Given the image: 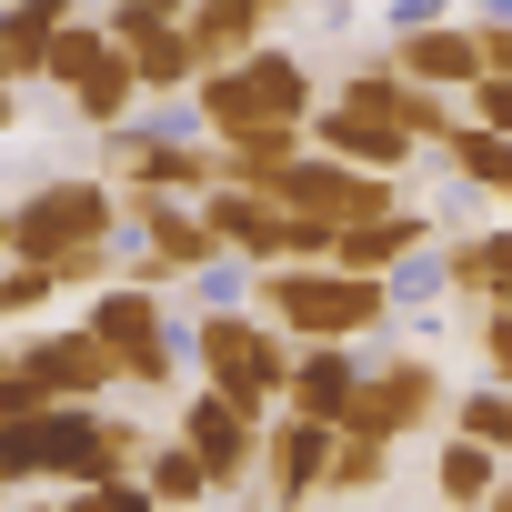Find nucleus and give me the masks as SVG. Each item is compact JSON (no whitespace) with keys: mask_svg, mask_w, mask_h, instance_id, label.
I'll return each mask as SVG.
<instances>
[{"mask_svg":"<svg viewBox=\"0 0 512 512\" xmlns=\"http://www.w3.org/2000/svg\"><path fill=\"white\" fill-rule=\"evenodd\" d=\"M302 111H312V81H302V61H282V51H251L241 71H211V81H201V121L221 131V151L272 141V131H302Z\"/></svg>","mask_w":512,"mask_h":512,"instance_id":"nucleus-1","label":"nucleus"},{"mask_svg":"<svg viewBox=\"0 0 512 512\" xmlns=\"http://www.w3.org/2000/svg\"><path fill=\"white\" fill-rule=\"evenodd\" d=\"M262 302H272V322L302 332L312 352H342L352 332L382 322V282H352V272H272Z\"/></svg>","mask_w":512,"mask_h":512,"instance_id":"nucleus-2","label":"nucleus"},{"mask_svg":"<svg viewBox=\"0 0 512 512\" xmlns=\"http://www.w3.org/2000/svg\"><path fill=\"white\" fill-rule=\"evenodd\" d=\"M11 251L31 272H61L71 251H111V191L101 181H51L11 211Z\"/></svg>","mask_w":512,"mask_h":512,"instance_id":"nucleus-3","label":"nucleus"},{"mask_svg":"<svg viewBox=\"0 0 512 512\" xmlns=\"http://www.w3.org/2000/svg\"><path fill=\"white\" fill-rule=\"evenodd\" d=\"M272 201H282L302 231H322V241L392 221V181H372V171H352V161H292V171L272 181Z\"/></svg>","mask_w":512,"mask_h":512,"instance_id":"nucleus-4","label":"nucleus"},{"mask_svg":"<svg viewBox=\"0 0 512 512\" xmlns=\"http://www.w3.org/2000/svg\"><path fill=\"white\" fill-rule=\"evenodd\" d=\"M322 141H332L352 171L392 181V171L412 161V131H402V81H392V71L352 81V101H332V111H322Z\"/></svg>","mask_w":512,"mask_h":512,"instance_id":"nucleus-5","label":"nucleus"},{"mask_svg":"<svg viewBox=\"0 0 512 512\" xmlns=\"http://www.w3.org/2000/svg\"><path fill=\"white\" fill-rule=\"evenodd\" d=\"M191 352H201L211 392H231V402H251V412H262L272 392H292V362H282V342H272L262 322H241V312H211V322L191 332Z\"/></svg>","mask_w":512,"mask_h":512,"instance_id":"nucleus-6","label":"nucleus"},{"mask_svg":"<svg viewBox=\"0 0 512 512\" xmlns=\"http://www.w3.org/2000/svg\"><path fill=\"white\" fill-rule=\"evenodd\" d=\"M51 81L81 101V121H121V111H131V91H141V71L121 61V41H111V31H81V21H61Z\"/></svg>","mask_w":512,"mask_h":512,"instance_id":"nucleus-7","label":"nucleus"},{"mask_svg":"<svg viewBox=\"0 0 512 512\" xmlns=\"http://www.w3.org/2000/svg\"><path fill=\"white\" fill-rule=\"evenodd\" d=\"M11 372H21V402H31V412H61V402H91L121 362H111L91 332H51V342L11 352Z\"/></svg>","mask_w":512,"mask_h":512,"instance_id":"nucleus-8","label":"nucleus"},{"mask_svg":"<svg viewBox=\"0 0 512 512\" xmlns=\"http://www.w3.org/2000/svg\"><path fill=\"white\" fill-rule=\"evenodd\" d=\"M211 241H231V251H251V262H282V251H322V262H332V241L322 231H302L272 191H211Z\"/></svg>","mask_w":512,"mask_h":512,"instance_id":"nucleus-9","label":"nucleus"},{"mask_svg":"<svg viewBox=\"0 0 512 512\" xmlns=\"http://www.w3.org/2000/svg\"><path fill=\"white\" fill-rule=\"evenodd\" d=\"M111 41H121V61H131L151 91H181V81L201 71V51H191V31H181L171 0H131V11L111 21Z\"/></svg>","mask_w":512,"mask_h":512,"instance_id":"nucleus-10","label":"nucleus"},{"mask_svg":"<svg viewBox=\"0 0 512 512\" xmlns=\"http://www.w3.org/2000/svg\"><path fill=\"white\" fill-rule=\"evenodd\" d=\"M131 382H171V342H161V312H151V292H101L91 302V322H81Z\"/></svg>","mask_w":512,"mask_h":512,"instance_id":"nucleus-11","label":"nucleus"},{"mask_svg":"<svg viewBox=\"0 0 512 512\" xmlns=\"http://www.w3.org/2000/svg\"><path fill=\"white\" fill-rule=\"evenodd\" d=\"M432 402H442V372H432V362H382V372H362V402H352V432L392 442V432L432 422Z\"/></svg>","mask_w":512,"mask_h":512,"instance_id":"nucleus-12","label":"nucleus"},{"mask_svg":"<svg viewBox=\"0 0 512 512\" xmlns=\"http://www.w3.org/2000/svg\"><path fill=\"white\" fill-rule=\"evenodd\" d=\"M181 452H191L211 482H231L251 452H262V432H251V402H231V392H201V402L181 412Z\"/></svg>","mask_w":512,"mask_h":512,"instance_id":"nucleus-13","label":"nucleus"},{"mask_svg":"<svg viewBox=\"0 0 512 512\" xmlns=\"http://www.w3.org/2000/svg\"><path fill=\"white\" fill-rule=\"evenodd\" d=\"M332 442H342V432H322V422H302V412H292V422L272 432V452H262V462H272V502L322 492V482H332Z\"/></svg>","mask_w":512,"mask_h":512,"instance_id":"nucleus-14","label":"nucleus"},{"mask_svg":"<svg viewBox=\"0 0 512 512\" xmlns=\"http://www.w3.org/2000/svg\"><path fill=\"white\" fill-rule=\"evenodd\" d=\"M392 61H402V81H482V51H472V31H442V21H412L402 41H392Z\"/></svg>","mask_w":512,"mask_h":512,"instance_id":"nucleus-15","label":"nucleus"},{"mask_svg":"<svg viewBox=\"0 0 512 512\" xmlns=\"http://www.w3.org/2000/svg\"><path fill=\"white\" fill-rule=\"evenodd\" d=\"M141 231H151V262H141V282H171V272H201V262H211V221H201V211L141 201Z\"/></svg>","mask_w":512,"mask_h":512,"instance_id":"nucleus-16","label":"nucleus"},{"mask_svg":"<svg viewBox=\"0 0 512 512\" xmlns=\"http://www.w3.org/2000/svg\"><path fill=\"white\" fill-rule=\"evenodd\" d=\"M292 402H302V422H322V432H352L362 372H352L342 352H312V362H292Z\"/></svg>","mask_w":512,"mask_h":512,"instance_id":"nucleus-17","label":"nucleus"},{"mask_svg":"<svg viewBox=\"0 0 512 512\" xmlns=\"http://www.w3.org/2000/svg\"><path fill=\"white\" fill-rule=\"evenodd\" d=\"M181 31H191V51H201L211 71H231L251 41H262V0H211V11H181Z\"/></svg>","mask_w":512,"mask_h":512,"instance_id":"nucleus-18","label":"nucleus"},{"mask_svg":"<svg viewBox=\"0 0 512 512\" xmlns=\"http://www.w3.org/2000/svg\"><path fill=\"white\" fill-rule=\"evenodd\" d=\"M422 241V211H392V221H372V231H342L332 241V272H352V282H382L402 251Z\"/></svg>","mask_w":512,"mask_h":512,"instance_id":"nucleus-19","label":"nucleus"},{"mask_svg":"<svg viewBox=\"0 0 512 512\" xmlns=\"http://www.w3.org/2000/svg\"><path fill=\"white\" fill-rule=\"evenodd\" d=\"M452 292H462V302H512V231L452 251Z\"/></svg>","mask_w":512,"mask_h":512,"instance_id":"nucleus-20","label":"nucleus"},{"mask_svg":"<svg viewBox=\"0 0 512 512\" xmlns=\"http://www.w3.org/2000/svg\"><path fill=\"white\" fill-rule=\"evenodd\" d=\"M51 51H61V11H11V21H0V61H11V81L21 71H51Z\"/></svg>","mask_w":512,"mask_h":512,"instance_id":"nucleus-21","label":"nucleus"},{"mask_svg":"<svg viewBox=\"0 0 512 512\" xmlns=\"http://www.w3.org/2000/svg\"><path fill=\"white\" fill-rule=\"evenodd\" d=\"M492 492H502V482H492V452L452 432V442H442V502H462V512H472V502H492Z\"/></svg>","mask_w":512,"mask_h":512,"instance_id":"nucleus-22","label":"nucleus"},{"mask_svg":"<svg viewBox=\"0 0 512 512\" xmlns=\"http://www.w3.org/2000/svg\"><path fill=\"white\" fill-rule=\"evenodd\" d=\"M382 462H392V442L342 432V442H332V482H322V492H372V482H382Z\"/></svg>","mask_w":512,"mask_h":512,"instance_id":"nucleus-23","label":"nucleus"},{"mask_svg":"<svg viewBox=\"0 0 512 512\" xmlns=\"http://www.w3.org/2000/svg\"><path fill=\"white\" fill-rule=\"evenodd\" d=\"M452 171L502 191V181H512V141H492V131H452Z\"/></svg>","mask_w":512,"mask_h":512,"instance_id":"nucleus-24","label":"nucleus"},{"mask_svg":"<svg viewBox=\"0 0 512 512\" xmlns=\"http://www.w3.org/2000/svg\"><path fill=\"white\" fill-rule=\"evenodd\" d=\"M201 492H211V472H201L181 442H171V452H151V502H201Z\"/></svg>","mask_w":512,"mask_h":512,"instance_id":"nucleus-25","label":"nucleus"},{"mask_svg":"<svg viewBox=\"0 0 512 512\" xmlns=\"http://www.w3.org/2000/svg\"><path fill=\"white\" fill-rule=\"evenodd\" d=\"M462 442L512 452V392H472V402H462Z\"/></svg>","mask_w":512,"mask_h":512,"instance_id":"nucleus-26","label":"nucleus"},{"mask_svg":"<svg viewBox=\"0 0 512 512\" xmlns=\"http://www.w3.org/2000/svg\"><path fill=\"white\" fill-rule=\"evenodd\" d=\"M472 131L512 141V81H472Z\"/></svg>","mask_w":512,"mask_h":512,"instance_id":"nucleus-27","label":"nucleus"},{"mask_svg":"<svg viewBox=\"0 0 512 512\" xmlns=\"http://www.w3.org/2000/svg\"><path fill=\"white\" fill-rule=\"evenodd\" d=\"M472 51H482V81H512V21H482Z\"/></svg>","mask_w":512,"mask_h":512,"instance_id":"nucleus-28","label":"nucleus"},{"mask_svg":"<svg viewBox=\"0 0 512 512\" xmlns=\"http://www.w3.org/2000/svg\"><path fill=\"white\" fill-rule=\"evenodd\" d=\"M61 512H161L151 492H131V482H111V492H71Z\"/></svg>","mask_w":512,"mask_h":512,"instance_id":"nucleus-29","label":"nucleus"},{"mask_svg":"<svg viewBox=\"0 0 512 512\" xmlns=\"http://www.w3.org/2000/svg\"><path fill=\"white\" fill-rule=\"evenodd\" d=\"M41 292H51V272H31V262H21V272H0V312H31Z\"/></svg>","mask_w":512,"mask_h":512,"instance_id":"nucleus-30","label":"nucleus"},{"mask_svg":"<svg viewBox=\"0 0 512 512\" xmlns=\"http://www.w3.org/2000/svg\"><path fill=\"white\" fill-rule=\"evenodd\" d=\"M482 352H492V372L512 382V312H492V322H482Z\"/></svg>","mask_w":512,"mask_h":512,"instance_id":"nucleus-31","label":"nucleus"},{"mask_svg":"<svg viewBox=\"0 0 512 512\" xmlns=\"http://www.w3.org/2000/svg\"><path fill=\"white\" fill-rule=\"evenodd\" d=\"M21 121V101H11V61H0V131H11Z\"/></svg>","mask_w":512,"mask_h":512,"instance_id":"nucleus-32","label":"nucleus"},{"mask_svg":"<svg viewBox=\"0 0 512 512\" xmlns=\"http://www.w3.org/2000/svg\"><path fill=\"white\" fill-rule=\"evenodd\" d=\"M482 512H512V482H502V492H492V502H482Z\"/></svg>","mask_w":512,"mask_h":512,"instance_id":"nucleus-33","label":"nucleus"},{"mask_svg":"<svg viewBox=\"0 0 512 512\" xmlns=\"http://www.w3.org/2000/svg\"><path fill=\"white\" fill-rule=\"evenodd\" d=\"M0 251H11V211H0Z\"/></svg>","mask_w":512,"mask_h":512,"instance_id":"nucleus-34","label":"nucleus"},{"mask_svg":"<svg viewBox=\"0 0 512 512\" xmlns=\"http://www.w3.org/2000/svg\"><path fill=\"white\" fill-rule=\"evenodd\" d=\"M31 512H61V502H31Z\"/></svg>","mask_w":512,"mask_h":512,"instance_id":"nucleus-35","label":"nucleus"}]
</instances>
